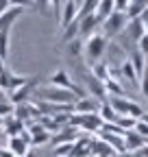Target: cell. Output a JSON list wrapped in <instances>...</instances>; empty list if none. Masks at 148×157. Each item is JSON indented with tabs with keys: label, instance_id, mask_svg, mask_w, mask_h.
<instances>
[{
	"label": "cell",
	"instance_id": "1",
	"mask_svg": "<svg viewBox=\"0 0 148 157\" xmlns=\"http://www.w3.org/2000/svg\"><path fill=\"white\" fill-rule=\"evenodd\" d=\"M107 48H109V39H107L100 31H96L94 35H89V37L85 39V42H83V57L87 59L89 68L100 61V57L107 52Z\"/></svg>",
	"mask_w": 148,
	"mask_h": 157
},
{
	"label": "cell",
	"instance_id": "2",
	"mask_svg": "<svg viewBox=\"0 0 148 157\" xmlns=\"http://www.w3.org/2000/svg\"><path fill=\"white\" fill-rule=\"evenodd\" d=\"M35 96H39V101L46 103H54V105H74L76 103V94L63 90V87H54V85H44V87H37Z\"/></svg>",
	"mask_w": 148,
	"mask_h": 157
},
{
	"label": "cell",
	"instance_id": "3",
	"mask_svg": "<svg viewBox=\"0 0 148 157\" xmlns=\"http://www.w3.org/2000/svg\"><path fill=\"white\" fill-rule=\"evenodd\" d=\"M128 24V15L124 11H113L107 20H102V24H100V33L109 39V37H118L122 35V31L126 29Z\"/></svg>",
	"mask_w": 148,
	"mask_h": 157
},
{
	"label": "cell",
	"instance_id": "4",
	"mask_svg": "<svg viewBox=\"0 0 148 157\" xmlns=\"http://www.w3.org/2000/svg\"><path fill=\"white\" fill-rule=\"evenodd\" d=\"M39 78H42V76H31V81H26L24 85H20V87H15L13 92H9L7 101H9L13 107H15V105H22V103H28L31 96H35V90L39 87Z\"/></svg>",
	"mask_w": 148,
	"mask_h": 157
},
{
	"label": "cell",
	"instance_id": "5",
	"mask_svg": "<svg viewBox=\"0 0 148 157\" xmlns=\"http://www.w3.org/2000/svg\"><path fill=\"white\" fill-rule=\"evenodd\" d=\"M109 105L116 109L118 116H133V118H137V120L144 116V109H142L135 101L124 98V96H111V98H109Z\"/></svg>",
	"mask_w": 148,
	"mask_h": 157
},
{
	"label": "cell",
	"instance_id": "6",
	"mask_svg": "<svg viewBox=\"0 0 148 157\" xmlns=\"http://www.w3.org/2000/svg\"><path fill=\"white\" fill-rule=\"evenodd\" d=\"M48 85H54V87H63V90H70V92H74V94H76L79 98L81 96H87V92L83 90V87H79L76 83H74L72 81V78L68 76V72L65 70H54L50 76H48Z\"/></svg>",
	"mask_w": 148,
	"mask_h": 157
},
{
	"label": "cell",
	"instance_id": "7",
	"mask_svg": "<svg viewBox=\"0 0 148 157\" xmlns=\"http://www.w3.org/2000/svg\"><path fill=\"white\" fill-rule=\"evenodd\" d=\"M83 81H85V87H87L89 96L98 98V101L102 103V101H105V96H107V90H105V81H100V78H96V76L91 74V72H85Z\"/></svg>",
	"mask_w": 148,
	"mask_h": 157
},
{
	"label": "cell",
	"instance_id": "8",
	"mask_svg": "<svg viewBox=\"0 0 148 157\" xmlns=\"http://www.w3.org/2000/svg\"><path fill=\"white\" fill-rule=\"evenodd\" d=\"M76 15H79V0H65L59 15V26L61 29L70 26L72 22H76Z\"/></svg>",
	"mask_w": 148,
	"mask_h": 157
},
{
	"label": "cell",
	"instance_id": "9",
	"mask_svg": "<svg viewBox=\"0 0 148 157\" xmlns=\"http://www.w3.org/2000/svg\"><path fill=\"white\" fill-rule=\"evenodd\" d=\"M98 107H100V101L87 94V96L76 98V103L72 107V113H98Z\"/></svg>",
	"mask_w": 148,
	"mask_h": 157
},
{
	"label": "cell",
	"instance_id": "10",
	"mask_svg": "<svg viewBox=\"0 0 148 157\" xmlns=\"http://www.w3.org/2000/svg\"><path fill=\"white\" fill-rule=\"evenodd\" d=\"M100 26V20L96 17V13H91V15H85L79 20V37H89V35H94Z\"/></svg>",
	"mask_w": 148,
	"mask_h": 157
},
{
	"label": "cell",
	"instance_id": "11",
	"mask_svg": "<svg viewBox=\"0 0 148 157\" xmlns=\"http://www.w3.org/2000/svg\"><path fill=\"white\" fill-rule=\"evenodd\" d=\"M7 148L13 153V157H26L31 144L24 140L22 135H11V137H9V142H7Z\"/></svg>",
	"mask_w": 148,
	"mask_h": 157
},
{
	"label": "cell",
	"instance_id": "12",
	"mask_svg": "<svg viewBox=\"0 0 148 157\" xmlns=\"http://www.w3.org/2000/svg\"><path fill=\"white\" fill-rule=\"evenodd\" d=\"M24 13V9H17V7H9L2 15H0V31H11V26L20 20V15Z\"/></svg>",
	"mask_w": 148,
	"mask_h": 157
},
{
	"label": "cell",
	"instance_id": "13",
	"mask_svg": "<svg viewBox=\"0 0 148 157\" xmlns=\"http://www.w3.org/2000/svg\"><path fill=\"white\" fill-rule=\"evenodd\" d=\"M146 144V140L135 131V129H131V131H126L124 133V148H126V153H135L137 148H142Z\"/></svg>",
	"mask_w": 148,
	"mask_h": 157
},
{
	"label": "cell",
	"instance_id": "14",
	"mask_svg": "<svg viewBox=\"0 0 148 157\" xmlns=\"http://www.w3.org/2000/svg\"><path fill=\"white\" fill-rule=\"evenodd\" d=\"M120 74H122V81H128V83H131V85H139L137 83V72H135V68L131 66V61H128V57L124 59V61H122V66H120Z\"/></svg>",
	"mask_w": 148,
	"mask_h": 157
},
{
	"label": "cell",
	"instance_id": "15",
	"mask_svg": "<svg viewBox=\"0 0 148 157\" xmlns=\"http://www.w3.org/2000/svg\"><path fill=\"white\" fill-rule=\"evenodd\" d=\"M98 116L102 118V122L105 124H111V122H118V113H116V109L109 105V101H102L100 103V107H98Z\"/></svg>",
	"mask_w": 148,
	"mask_h": 157
},
{
	"label": "cell",
	"instance_id": "16",
	"mask_svg": "<svg viewBox=\"0 0 148 157\" xmlns=\"http://www.w3.org/2000/svg\"><path fill=\"white\" fill-rule=\"evenodd\" d=\"M113 11H116V0H100L94 13H96V17L100 20V24H102V20H107Z\"/></svg>",
	"mask_w": 148,
	"mask_h": 157
},
{
	"label": "cell",
	"instance_id": "17",
	"mask_svg": "<svg viewBox=\"0 0 148 157\" xmlns=\"http://www.w3.org/2000/svg\"><path fill=\"white\" fill-rule=\"evenodd\" d=\"M144 55L137 50V48H133L131 50V57H128V61H131V66L135 68V72H137V76H142L144 74V70H146V61H144Z\"/></svg>",
	"mask_w": 148,
	"mask_h": 157
},
{
	"label": "cell",
	"instance_id": "18",
	"mask_svg": "<svg viewBox=\"0 0 148 157\" xmlns=\"http://www.w3.org/2000/svg\"><path fill=\"white\" fill-rule=\"evenodd\" d=\"M11 44V31H0V57L7 61V57H9V46Z\"/></svg>",
	"mask_w": 148,
	"mask_h": 157
},
{
	"label": "cell",
	"instance_id": "19",
	"mask_svg": "<svg viewBox=\"0 0 148 157\" xmlns=\"http://www.w3.org/2000/svg\"><path fill=\"white\" fill-rule=\"evenodd\" d=\"M76 37H79V20H76V22H72L70 26H65V29H63L61 42H63V44H68V42H72V39H76Z\"/></svg>",
	"mask_w": 148,
	"mask_h": 157
},
{
	"label": "cell",
	"instance_id": "20",
	"mask_svg": "<svg viewBox=\"0 0 148 157\" xmlns=\"http://www.w3.org/2000/svg\"><path fill=\"white\" fill-rule=\"evenodd\" d=\"M65 46H68V55H72V57H83V39H81V37L68 42Z\"/></svg>",
	"mask_w": 148,
	"mask_h": 157
},
{
	"label": "cell",
	"instance_id": "21",
	"mask_svg": "<svg viewBox=\"0 0 148 157\" xmlns=\"http://www.w3.org/2000/svg\"><path fill=\"white\" fill-rule=\"evenodd\" d=\"M116 124H118L122 131H131V129H135V124H137V118H133V116H120Z\"/></svg>",
	"mask_w": 148,
	"mask_h": 157
},
{
	"label": "cell",
	"instance_id": "22",
	"mask_svg": "<svg viewBox=\"0 0 148 157\" xmlns=\"http://www.w3.org/2000/svg\"><path fill=\"white\" fill-rule=\"evenodd\" d=\"M9 7H17V9H35V0H11Z\"/></svg>",
	"mask_w": 148,
	"mask_h": 157
},
{
	"label": "cell",
	"instance_id": "23",
	"mask_svg": "<svg viewBox=\"0 0 148 157\" xmlns=\"http://www.w3.org/2000/svg\"><path fill=\"white\" fill-rule=\"evenodd\" d=\"M11 113H13V105L7 101V98H5V101H0V118H7Z\"/></svg>",
	"mask_w": 148,
	"mask_h": 157
},
{
	"label": "cell",
	"instance_id": "24",
	"mask_svg": "<svg viewBox=\"0 0 148 157\" xmlns=\"http://www.w3.org/2000/svg\"><path fill=\"white\" fill-rule=\"evenodd\" d=\"M135 48H137L144 57H148V35H146V33L139 37V42H137V46H135Z\"/></svg>",
	"mask_w": 148,
	"mask_h": 157
},
{
	"label": "cell",
	"instance_id": "25",
	"mask_svg": "<svg viewBox=\"0 0 148 157\" xmlns=\"http://www.w3.org/2000/svg\"><path fill=\"white\" fill-rule=\"evenodd\" d=\"M135 131L144 137V140H148V122H146V120H142V118H139L137 124H135Z\"/></svg>",
	"mask_w": 148,
	"mask_h": 157
},
{
	"label": "cell",
	"instance_id": "26",
	"mask_svg": "<svg viewBox=\"0 0 148 157\" xmlns=\"http://www.w3.org/2000/svg\"><path fill=\"white\" fill-rule=\"evenodd\" d=\"M139 78H142V83H139V87H142L144 96L148 98V66H146V70H144V74H142Z\"/></svg>",
	"mask_w": 148,
	"mask_h": 157
},
{
	"label": "cell",
	"instance_id": "27",
	"mask_svg": "<svg viewBox=\"0 0 148 157\" xmlns=\"http://www.w3.org/2000/svg\"><path fill=\"white\" fill-rule=\"evenodd\" d=\"M131 2H133V0H116V11H124L126 13V9H128Z\"/></svg>",
	"mask_w": 148,
	"mask_h": 157
},
{
	"label": "cell",
	"instance_id": "28",
	"mask_svg": "<svg viewBox=\"0 0 148 157\" xmlns=\"http://www.w3.org/2000/svg\"><path fill=\"white\" fill-rule=\"evenodd\" d=\"M133 155H135V157H148V142H146V144H144L142 148H137V151H135Z\"/></svg>",
	"mask_w": 148,
	"mask_h": 157
},
{
	"label": "cell",
	"instance_id": "29",
	"mask_svg": "<svg viewBox=\"0 0 148 157\" xmlns=\"http://www.w3.org/2000/svg\"><path fill=\"white\" fill-rule=\"evenodd\" d=\"M35 7H37V9L42 7V11H46V9L50 7V0H35Z\"/></svg>",
	"mask_w": 148,
	"mask_h": 157
},
{
	"label": "cell",
	"instance_id": "30",
	"mask_svg": "<svg viewBox=\"0 0 148 157\" xmlns=\"http://www.w3.org/2000/svg\"><path fill=\"white\" fill-rule=\"evenodd\" d=\"M5 70H7V66H5V59H2V57H0V74H2Z\"/></svg>",
	"mask_w": 148,
	"mask_h": 157
},
{
	"label": "cell",
	"instance_id": "31",
	"mask_svg": "<svg viewBox=\"0 0 148 157\" xmlns=\"http://www.w3.org/2000/svg\"><path fill=\"white\" fill-rule=\"evenodd\" d=\"M116 157H135V155H133V153H118Z\"/></svg>",
	"mask_w": 148,
	"mask_h": 157
},
{
	"label": "cell",
	"instance_id": "32",
	"mask_svg": "<svg viewBox=\"0 0 148 157\" xmlns=\"http://www.w3.org/2000/svg\"><path fill=\"white\" fill-rule=\"evenodd\" d=\"M142 120H146V122H148V111H144V116H142Z\"/></svg>",
	"mask_w": 148,
	"mask_h": 157
},
{
	"label": "cell",
	"instance_id": "33",
	"mask_svg": "<svg viewBox=\"0 0 148 157\" xmlns=\"http://www.w3.org/2000/svg\"><path fill=\"white\" fill-rule=\"evenodd\" d=\"M2 120H5V118H0V133H2Z\"/></svg>",
	"mask_w": 148,
	"mask_h": 157
},
{
	"label": "cell",
	"instance_id": "34",
	"mask_svg": "<svg viewBox=\"0 0 148 157\" xmlns=\"http://www.w3.org/2000/svg\"><path fill=\"white\" fill-rule=\"evenodd\" d=\"M0 101H5V96H2V92H0Z\"/></svg>",
	"mask_w": 148,
	"mask_h": 157
},
{
	"label": "cell",
	"instance_id": "35",
	"mask_svg": "<svg viewBox=\"0 0 148 157\" xmlns=\"http://www.w3.org/2000/svg\"><path fill=\"white\" fill-rule=\"evenodd\" d=\"M146 66H148V57H146Z\"/></svg>",
	"mask_w": 148,
	"mask_h": 157
},
{
	"label": "cell",
	"instance_id": "36",
	"mask_svg": "<svg viewBox=\"0 0 148 157\" xmlns=\"http://www.w3.org/2000/svg\"><path fill=\"white\" fill-rule=\"evenodd\" d=\"M113 157H116V155H113Z\"/></svg>",
	"mask_w": 148,
	"mask_h": 157
}]
</instances>
